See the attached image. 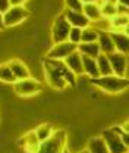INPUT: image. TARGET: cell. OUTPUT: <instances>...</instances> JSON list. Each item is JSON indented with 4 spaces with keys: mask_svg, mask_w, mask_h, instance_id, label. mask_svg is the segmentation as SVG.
Here are the masks:
<instances>
[{
    "mask_svg": "<svg viewBox=\"0 0 129 153\" xmlns=\"http://www.w3.org/2000/svg\"><path fill=\"white\" fill-rule=\"evenodd\" d=\"M110 36L113 38L116 52L129 55V36H126L123 31H110Z\"/></svg>",
    "mask_w": 129,
    "mask_h": 153,
    "instance_id": "obj_12",
    "label": "cell"
},
{
    "mask_svg": "<svg viewBox=\"0 0 129 153\" xmlns=\"http://www.w3.org/2000/svg\"><path fill=\"white\" fill-rule=\"evenodd\" d=\"M19 143H21V146H22L28 153H37L38 149H40V144H41V141L38 140L35 131L27 133L22 138H21Z\"/></svg>",
    "mask_w": 129,
    "mask_h": 153,
    "instance_id": "obj_13",
    "label": "cell"
},
{
    "mask_svg": "<svg viewBox=\"0 0 129 153\" xmlns=\"http://www.w3.org/2000/svg\"><path fill=\"white\" fill-rule=\"evenodd\" d=\"M109 59H110L114 75H119V76L128 75V68H129L128 55H123L120 52H113V53L109 55Z\"/></svg>",
    "mask_w": 129,
    "mask_h": 153,
    "instance_id": "obj_9",
    "label": "cell"
},
{
    "mask_svg": "<svg viewBox=\"0 0 129 153\" xmlns=\"http://www.w3.org/2000/svg\"><path fill=\"white\" fill-rule=\"evenodd\" d=\"M88 149L90 153H110L109 152V147L103 138V135H95V137H91L85 146Z\"/></svg>",
    "mask_w": 129,
    "mask_h": 153,
    "instance_id": "obj_16",
    "label": "cell"
},
{
    "mask_svg": "<svg viewBox=\"0 0 129 153\" xmlns=\"http://www.w3.org/2000/svg\"><path fill=\"white\" fill-rule=\"evenodd\" d=\"M111 24V31H123L126 28V25L129 24V13L128 15H122L117 13L110 19Z\"/></svg>",
    "mask_w": 129,
    "mask_h": 153,
    "instance_id": "obj_22",
    "label": "cell"
},
{
    "mask_svg": "<svg viewBox=\"0 0 129 153\" xmlns=\"http://www.w3.org/2000/svg\"><path fill=\"white\" fill-rule=\"evenodd\" d=\"M117 3H119V4H123V6H126V7H129V0H117Z\"/></svg>",
    "mask_w": 129,
    "mask_h": 153,
    "instance_id": "obj_33",
    "label": "cell"
},
{
    "mask_svg": "<svg viewBox=\"0 0 129 153\" xmlns=\"http://www.w3.org/2000/svg\"><path fill=\"white\" fill-rule=\"evenodd\" d=\"M0 81L3 82H16V78L13 75L12 69L9 68V65H0Z\"/></svg>",
    "mask_w": 129,
    "mask_h": 153,
    "instance_id": "obj_25",
    "label": "cell"
},
{
    "mask_svg": "<svg viewBox=\"0 0 129 153\" xmlns=\"http://www.w3.org/2000/svg\"><path fill=\"white\" fill-rule=\"evenodd\" d=\"M122 127L120 125H116V127H111L109 130H104L101 135L109 147V152L110 153H126L129 152L128 147L125 146L123 140H122Z\"/></svg>",
    "mask_w": 129,
    "mask_h": 153,
    "instance_id": "obj_3",
    "label": "cell"
},
{
    "mask_svg": "<svg viewBox=\"0 0 129 153\" xmlns=\"http://www.w3.org/2000/svg\"><path fill=\"white\" fill-rule=\"evenodd\" d=\"M3 28H6V27H4V19H3V13H0V31H1Z\"/></svg>",
    "mask_w": 129,
    "mask_h": 153,
    "instance_id": "obj_32",
    "label": "cell"
},
{
    "mask_svg": "<svg viewBox=\"0 0 129 153\" xmlns=\"http://www.w3.org/2000/svg\"><path fill=\"white\" fill-rule=\"evenodd\" d=\"M82 12L85 13V16L90 19L91 22H95V21L103 18V16H101V10H100L98 1H95V3H84Z\"/></svg>",
    "mask_w": 129,
    "mask_h": 153,
    "instance_id": "obj_19",
    "label": "cell"
},
{
    "mask_svg": "<svg viewBox=\"0 0 129 153\" xmlns=\"http://www.w3.org/2000/svg\"><path fill=\"white\" fill-rule=\"evenodd\" d=\"M91 85L109 93V94H119L123 93L129 88V78L128 76H119V75H107V76H98L90 79Z\"/></svg>",
    "mask_w": 129,
    "mask_h": 153,
    "instance_id": "obj_2",
    "label": "cell"
},
{
    "mask_svg": "<svg viewBox=\"0 0 129 153\" xmlns=\"http://www.w3.org/2000/svg\"><path fill=\"white\" fill-rule=\"evenodd\" d=\"M27 1H29V0H10L12 6H24Z\"/></svg>",
    "mask_w": 129,
    "mask_h": 153,
    "instance_id": "obj_29",
    "label": "cell"
},
{
    "mask_svg": "<svg viewBox=\"0 0 129 153\" xmlns=\"http://www.w3.org/2000/svg\"><path fill=\"white\" fill-rule=\"evenodd\" d=\"M63 153H71V152H69V150H65V152H63Z\"/></svg>",
    "mask_w": 129,
    "mask_h": 153,
    "instance_id": "obj_38",
    "label": "cell"
},
{
    "mask_svg": "<svg viewBox=\"0 0 129 153\" xmlns=\"http://www.w3.org/2000/svg\"><path fill=\"white\" fill-rule=\"evenodd\" d=\"M29 12L27 7L24 6H10V9L7 12L3 13V19H4V27H15L22 24L25 19L28 18Z\"/></svg>",
    "mask_w": 129,
    "mask_h": 153,
    "instance_id": "obj_8",
    "label": "cell"
},
{
    "mask_svg": "<svg viewBox=\"0 0 129 153\" xmlns=\"http://www.w3.org/2000/svg\"><path fill=\"white\" fill-rule=\"evenodd\" d=\"M82 63H84V74L88 76L90 79H92V78H98V76H100L98 65H97V57H91V56L82 55Z\"/></svg>",
    "mask_w": 129,
    "mask_h": 153,
    "instance_id": "obj_15",
    "label": "cell"
},
{
    "mask_svg": "<svg viewBox=\"0 0 129 153\" xmlns=\"http://www.w3.org/2000/svg\"><path fill=\"white\" fill-rule=\"evenodd\" d=\"M82 3H95V1H98V0H81Z\"/></svg>",
    "mask_w": 129,
    "mask_h": 153,
    "instance_id": "obj_34",
    "label": "cell"
},
{
    "mask_svg": "<svg viewBox=\"0 0 129 153\" xmlns=\"http://www.w3.org/2000/svg\"><path fill=\"white\" fill-rule=\"evenodd\" d=\"M44 75L50 87L56 90H63L68 84L72 87L76 85V78L74 72L66 66L63 60H55V59H46L44 63Z\"/></svg>",
    "mask_w": 129,
    "mask_h": 153,
    "instance_id": "obj_1",
    "label": "cell"
},
{
    "mask_svg": "<svg viewBox=\"0 0 129 153\" xmlns=\"http://www.w3.org/2000/svg\"><path fill=\"white\" fill-rule=\"evenodd\" d=\"M126 153H129V152H126Z\"/></svg>",
    "mask_w": 129,
    "mask_h": 153,
    "instance_id": "obj_40",
    "label": "cell"
},
{
    "mask_svg": "<svg viewBox=\"0 0 129 153\" xmlns=\"http://www.w3.org/2000/svg\"><path fill=\"white\" fill-rule=\"evenodd\" d=\"M34 131H35V134H37L38 140L43 143V141L49 140V138L55 134V128H53L52 124H41V125H38Z\"/></svg>",
    "mask_w": 129,
    "mask_h": 153,
    "instance_id": "obj_23",
    "label": "cell"
},
{
    "mask_svg": "<svg viewBox=\"0 0 129 153\" xmlns=\"http://www.w3.org/2000/svg\"><path fill=\"white\" fill-rule=\"evenodd\" d=\"M78 50V46L71 43L69 40L68 41H62V43H55L47 55H46V59H55V60H65L69 55H72L74 52Z\"/></svg>",
    "mask_w": 129,
    "mask_h": 153,
    "instance_id": "obj_6",
    "label": "cell"
},
{
    "mask_svg": "<svg viewBox=\"0 0 129 153\" xmlns=\"http://www.w3.org/2000/svg\"><path fill=\"white\" fill-rule=\"evenodd\" d=\"M98 4H100V10H101V16L103 18L111 19L114 15H117V3L98 0Z\"/></svg>",
    "mask_w": 129,
    "mask_h": 153,
    "instance_id": "obj_21",
    "label": "cell"
},
{
    "mask_svg": "<svg viewBox=\"0 0 129 153\" xmlns=\"http://www.w3.org/2000/svg\"><path fill=\"white\" fill-rule=\"evenodd\" d=\"M120 127H122V130H123V133H128L129 134V119H126L123 124H120Z\"/></svg>",
    "mask_w": 129,
    "mask_h": 153,
    "instance_id": "obj_31",
    "label": "cell"
},
{
    "mask_svg": "<svg viewBox=\"0 0 129 153\" xmlns=\"http://www.w3.org/2000/svg\"><path fill=\"white\" fill-rule=\"evenodd\" d=\"M10 6H12L10 0H0V13L7 12V10L10 9Z\"/></svg>",
    "mask_w": 129,
    "mask_h": 153,
    "instance_id": "obj_28",
    "label": "cell"
},
{
    "mask_svg": "<svg viewBox=\"0 0 129 153\" xmlns=\"http://www.w3.org/2000/svg\"><path fill=\"white\" fill-rule=\"evenodd\" d=\"M69 41L78 46V44L82 41V28L72 27V28H71V33H69Z\"/></svg>",
    "mask_w": 129,
    "mask_h": 153,
    "instance_id": "obj_26",
    "label": "cell"
},
{
    "mask_svg": "<svg viewBox=\"0 0 129 153\" xmlns=\"http://www.w3.org/2000/svg\"><path fill=\"white\" fill-rule=\"evenodd\" d=\"M65 63H66V66L74 72L76 76L79 75H85L84 74V63H82V55L76 50L74 52L72 55H69V56L66 57L65 60H63Z\"/></svg>",
    "mask_w": 129,
    "mask_h": 153,
    "instance_id": "obj_11",
    "label": "cell"
},
{
    "mask_svg": "<svg viewBox=\"0 0 129 153\" xmlns=\"http://www.w3.org/2000/svg\"><path fill=\"white\" fill-rule=\"evenodd\" d=\"M66 150V131L56 130L55 134L40 144L37 153H63Z\"/></svg>",
    "mask_w": 129,
    "mask_h": 153,
    "instance_id": "obj_4",
    "label": "cell"
},
{
    "mask_svg": "<svg viewBox=\"0 0 129 153\" xmlns=\"http://www.w3.org/2000/svg\"><path fill=\"white\" fill-rule=\"evenodd\" d=\"M123 33H125L126 36H129V24H128V25H126V28L123 30Z\"/></svg>",
    "mask_w": 129,
    "mask_h": 153,
    "instance_id": "obj_35",
    "label": "cell"
},
{
    "mask_svg": "<svg viewBox=\"0 0 129 153\" xmlns=\"http://www.w3.org/2000/svg\"><path fill=\"white\" fill-rule=\"evenodd\" d=\"M7 65H9V68L12 69V72H13V75H15V78H16V81H18V79H24V78L31 76V72H29L28 66H27L22 60H19V59L10 60Z\"/></svg>",
    "mask_w": 129,
    "mask_h": 153,
    "instance_id": "obj_14",
    "label": "cell"
},
{
    "mask_svg": "<svg viewBox=\"0 0 129 153\" xmlns=\"http://www.w3.org/2000/svg\"><path fill=\"white\" fill-rule=\"evenodd\" d=\"M13 90H15L16 94L24 96V97L35 96L43 91V84L38 79H35V78L28 76V78L18 79L16 82H13Z\"/></svg>",
    "mask_w": 129,
    "mask_h": 153,
    "instance_id": "obj_5",
    "label": "cell"
},
{
    "mask_svg": "<svg viewBox=\"0 0 129 153\" xmlns=\"http://www.w3.org/2000/svg\"><path fill=\"white\" fill-rule=\"evenodd\" d=\"M97 65H98V72H100V76H107V75H113V68H111L110 59H109V55H104L101 53L100 56L97 57Z\"/></svg>",
    "mask_w": 129,
    "mask_h": 153,
    "instance_id": "obj_20",
    "label": "cell"
},
{
    "mask_svg": "<svg viewBox=\"0 0 129 153\" xmlns=\"http://www.w3.org/2000/svg\"><path fill=\"white\" fill-rule=\"evenodd\" d=\"M65 3H66V9H72V10L82 12L84 3L81 0H65Z\"/></svg>",
    "mask_w": 129,
    "mask_h": 153,
    "instance_id": "obj_27",
    "label": "cell"
},
{
    "mask_svg": "<svg viewBox=\"0 0 129 153\" xmlns=\"http://www.w3.org/2000/svg\"><path fill=\"white\" fill-rule=\"evenodd\" d=\"M72 25L68 22V19L65 18V15L62 13L60 16H57L53 22V28H52V40L53 44L55 43H62V41H68L69 40V33H71Z\"/></svg>",
    "mask_w": 129,
    "mask_h": 153,
    "instance_id": "obj_7",
    "label": "cell"
},
{
    "mask_svg": "<svg viewBox=\"0 0 129 153\" xmlns=\"http://www.w3.org/2000/svg\"><path fill=\"white\" fill-rule=\"evenodd\" d=\"M65 18L68 19V22L72 25V27H78V28H87L91 25V21L85 16L84 12H78V10H72V9H66L63 12Z\"/></svg>",
    "mask_w": 129,
    "mask_h": 153,
    "instance_id": "obj_10",
    "label": "cell"
},
{
    "mask_svg": "<svg viewBox=\"0 0 129 153\" xmlns=\"http://www.w3.org/2000/svg\"><path fill=\"white\" fill-rule=\"evenodd\" d=\"M97 43H98V46H100L101 53H104V55H110L113 52H116L113 38H111L110 33H107V31H101V33H100Z\"/></svg>",
    "mask_w": 129,
    "mask_h": 153,
    "instance_id": "obj_17",
    "label": "cell"
},
{
    "mask_svg": "<svg viewBox=\"0 0 129 153\" xmlns=\"http://www.w3.org/2000/svg\"><path fill=\"white\" fill-rule=\"evenodd\" d=\"M78 52L81 55L91 57H98L101 55V50H100V46H98L97 41H94V43H79L78 44Z\"/></svg>",
    "mask_w": 129,
    "mask_h": 153,
    "instance_id": "obj_18",
    "label": "cell"
},
{
    "mask_svg": "<svg viewBox=\"0 0 129 153\" xmlns=\"http://www.w3.org/2000/svg\"><path fill=\"white\" fill-rule=\"evenodd\" d=\"M128 69H129V68H128ZM128 78H129V76H128Z\"/></svg>",
    "mask_w": 129,
    "mask_h": 153,
    "instance_id": "obj_39",
    "label": "cell"
},
{
    "mask_svg": "<svg viewBox=\"0 0 129 153\" xmlns=\"http://www.w3.org/2000/svg\"><path fill=\"white\" fill-rule=\"evenodd\" d=\"M98 36H100V31L97 28H94L92 25L87 27L82 30V41L81 43H94V41H98Z\"/></svg>",
    "mask_w": 129,
    "mask_h": 153,
    "instance_id": "obj_24",
    "label": "cell"
},
{
    "mask_svg": "<svg viewBox=\"0 0 129 153\" xmlns=\"http://www.w3.org/2000/svg\"><path fill=\"white\" fill-rule=\"evenodd\" d=\"M122 140H123L125 146L128 147V150H129V134L128 133H123V131H122Z\"/></svg>",
    "mask_w": 129,
    "mask_h": 153,
    "instance_id": "obj_30",
    "label": "cell"
},
{
    "mask_svg": "<svg viewBox=\"0 0 129 153\" xmlns=\"http://www.w3.org/2000/svg\"><path fill=\"white\" fill-rule=\"evenodd\" d=\"M76 153H90V152H88V149L85 147V149H82V150H78Z\"/></svg>",
    "mask_w": 129,
    "mask_h": 153,
    "instance_id": "obj_36",
    "label": "cell"
},
{
    "mask_svg": "<svg viewBox=\"0 0 129 153\" xmlns=\"http://www.w3.org/2000/svg\"><path fill=\"white\" fill-rule=\"evenodd\" d=\"M103 1H111V3H117V0H103Z\"/></svg>",
    "mask_w": 129,
    "mask_h": 153,
    "instance_id": "obj_37",
    "label": "cell"
}]
</instances>
